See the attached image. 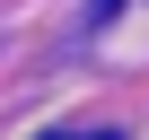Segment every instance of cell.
Instances as JSON below:
<instances>
[{
    "instance_id": "obj_1",
    "label": "cell",
    "mask_w": 149,
    "mask_h": 140,
    "mask_svg": "<svg viewBox=\"0 0 149 140\" xmlns=\"http://www.w3.org/2000/svg\"><path fill=\"white\" fill-rule=\"evenodd\" d=\"M114 9H123V0H88V18H114Z\"/></svg>"
}]
</instances>
